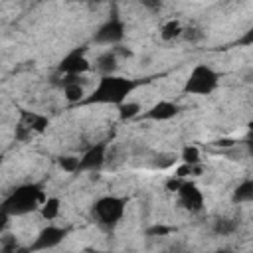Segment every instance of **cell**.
<instances>
[{"label": "cell", "instance_id": "3", "mask_svg": "<svg viewBox=\"0 0 253 253\" xmlns=\"http://www.w3.org/2000/svg\"><path fill=\"white\" fill-rule=\"evenodd\" d=\"M126 198L125 196H117V194H105L99 196L93 204H91V217L93 221L105 229V231H113L125 217L126 211Z\"/></svg>", "mask_w": 253, "mask_h": 253}, {"label": "cell", "instance_id": "9", "mask_svg": "<svg viewBox=\"0 0 253 253\" xmlns=\"http://www.w3.org/2000/svg\"><path fill=\"white\" fill-rule=\"evenodd\" d=\"M107 156H109V142L107 140L93 142L79 156V172H99L107 164Z\"/></svg>", "mask_w": 253, "mask_h": 253}, {"label": "cell", "instance_id": "22", "mask_svg": "<svg viewBox=\"0 0 253 253\" xmlns=\"http://www.w3.org/2000/svg\"><path fill=\"white\" fill-rule=\"evenodd\" d=\"M174 231V227H168V225H152L146 229V235L148 237H166Z\"/></svg>", "mask_w": 253, "mask_h": 253}, {"label": "cell", "instance_id": "21", "mask_svg": "<svg viewBox=\"0 0 253 253\" xmlns=\"http://www.w3.org/2000/svg\"><path fill=\"white\" fill-rule=\"evenodd\" d=\"M182 38H184L186 42H190V43H200V42L204 40V32H202L200 28H196V26H188V28H184Z\"/></svg>", "mask_w": 253, "mask_h": 253}, {"label": "cell", "instance_id": "18", "mask_svg": "<svg viewBox=\"0 0 253 253\" xmlns=\"http://www.w3.org/2000/svg\"><path fill=\"white\" fill-rule=\"evenodd\" d=\"M117 109H119V119H121V121L138 119V115L142 113V107H140V103H136V101H125V103L119 105Z\"/></svg>", "mask_w": 253, "mask_h": 253}, {"label": "cell", "instance_id": "4", "mask_svg": "<svg viewBox=\"0 0 253 253\" xmlns=\"http://www.w3.org/2000/svg\"><path fill=\"white\" fill-rule=\"evenodd\" d=\"M221 83V75L215 67L210 63H196L190 73L184 79V95H194V97H206L217 91Z\"/></svg>", "mask_w": 253, "mask_h": 253}, {"label": "cell", "instance_id": "14", "mask_svg": "<svg viewBox=\"0 0 253 253\" xmlns=\"http://www.w3.org/2000/svg\"><path fill=\"white\" fill-rule=\"evenodd\" d=\"M233 204H253V178L239 182L231 192Z\"/></svg>", "mask_w": 253, "mask_h": 253}, {"label": "cell", "instance_id": "19", "mask_svg": "<svg viewBox=\"0 0 253 253\" xmlns=\"http://www.w3.org/2000/svg\"><path fill=\"white\" fill-rule=\"evenodd\" d=\"M180 160L186 162V164H192V166H198L202 164V152L196 144H186L180 152Z\"/></svg>", "mask_w": 253, "mask_h": 253}, {"label": "cell", "instance_id": "13", "mask_svg": "<svg viewBox=\"0 0 253 253\" xmlns=\"http://www.w3.org/2000/svg\"><path fill=\"white\" fill-rule=\"evenodd\" d=\"M119 53L115 47H109L107 51H103L97 59H95V69L101 73V75H109V73H117V67H119Z\"/></svg>", "mask_w": 253, "mask_h": 253}, {"label": "cell", "instance_id": "5", "mask_svg": "<svg viewBox=\"0 0 253 253\" xmlns=\"http://www.w3.org/2000/svg\"><path fill=\"white\" fill-rule=\"evenodd\" d=\"M125 36H126V24H125V20H123L117 12H113V14L97 28V32L93 34V43L115 47V45H121V43H123Z\"/></svg>", "mask_w": 253, "mask_h": 253}, {"label": "cell", "instance_id": "15", "mask_svg": "<svg viewBox=\"0 0 253 253\" xmlns=\"http://www.w3.org/2000/svg\"><path fill=\"white\" fill-rule=\"evenodd\" d=\"M184 34V26L178 18H170L160 26V40L162 42H174L178 38H182Z\"/></svg>", "mask_w": 253, "mask_h": 253}, {"label": "cell", "instance_id": "6", "mask_svg": "<svg viewBox=\"0 0 253 253\" xmlns=\"http://www.w3.org/2000/svg\"><path fill=\"white\" fill-rule=\"evenodd\" d=\"M57 75L61 77H81L85 75L87 71H91V61L87 57V47L81 45V47H73L69 49L57 63L55 67Z\"/></svg>", "mask_w": 253, "mask_h": 253}, {"label": "cell", "instance_id": "7", "mask_svg": "<svg viewBox=\"0 0 253 253\" xmlns=\"http://www.w3.org/2000/svg\"><path fill=\"white\" fill-rule=\"evenodd\" d=\"M69 229L57 223H47L45 227H42L34 239V243H30V247L26 251L30 253H38V251H47V249H55L57 245L63 243V239L67 237Z\"/></svg>", "mask_w": 253, "mask_h": 253}, {"label": "cell", "instance_id": "27", "mask_svg": "<svg viewBox=\"0 0 253 253\" xmlns=\"http://www.w3.org/2000/svg\"><path fill=\"white\" fill-rule=\"evenodd\" d=\"M67 2H85V0H67Z\"/></svg>", "mask_w": 253, "mask_h": 253}, {"label": "cell", "instance_id": "20", "mask_svg": "<svg viewBox=\"0 0 253 253\" xmlns=\"http://www.w3.org/2000/svg\"><path fill=\"white\" fill-rule=\"evenodd\" d=\"M57 164L67 174H77L79 172V156H75V154H63V156H59L57 158Z\"/></svg>", "mask_w": 253, "mask_h": 253}, {"label": "cell", "instance_id": "11", "mask_svg": "<svg viewBox=\"0 0 253 253\" xmlns=\"http://www.w3.org/2000/svg\"><path fill=\"white\" fill-rule=\"evenodd\" d=\"M18 125H22L24 128H28L34 136L36 134H43L49 126V117L38 111H28V109H20V119Z\"/></svg>", "mask_w": 253, "mask_h": 253}, {"label": "cell", "instance_id": "8", "mask_svg": "<svg viewBox=\"0 0 253 253\" xmlns=\"http://www.w3.org/2000/svg\"><path fill=\"white\" fill-rule=\"evenodd\" d=\"M176 196H178V204L190 211V213H200L204 211L206 208V198H204V192L200 190V186L194 182V180H184L180 184V188L176 190Z\"/></svg>", "mask_w": 253, "mask_h": 253}, {"label": "cell", "instance_id": "12", "mask_svg": "<svg viewBox=\"0 0 253 253\" xmlns=\"http://www.w3.org/2000/svg\"><path fill=\"white\" fill-rule=\"evenodd\" d=\"M61 89H63V97L69 105H81L83 99L87 97L85 87L79 83V77H63Z\"/></svg>", "mask_w": 253, "mask_h": 253}, {"label": "cell", "instance_id": "24", "mask_svg": "<svg viewBox=\"0 0 253 253\" xmlns=\"http://www.w3.org/2000/svg\"><path fill=\"white\" fill-rule=\"evenodd\" d=\"M140 4H142V6H144L148 12L156 14V12H160V10H162L164 0H140Z\"/></svg>", "mask_w": 253, "mask_h": 253}, {"label": "cell", "instance_id": "2", "mask_svg": "<svg viewBox=\"0 0 253 253\" xmlns=\"http://www.w3.org/2000/svg\"><path fill=\"white\" fill-rule=\"evenodd\" d=\"M45 200L43 194V184L40 182H26L16 186L4 200L0 206L2 213H8L10 217H20V215H28L34 213L42 208Z\"/></svg>", "mask_w": 253, "mask_h": 253}, {"label": "cell", "instance_id": "23", "mask_svg": "<svg viewBox=\"0 0 253 253\" xmlns=\"http://www.w3.org/2000/svg\"><path fill=\"white\" fill-rule=\"evenodd\" d=\"M235 45H239V47H253V26H249V28L235 40Z\"/></svg>", "mask_w": 253, "mask_h": 253}, {"label": "cell", "instance_id": "17", "mask_svg": "<svg viewBox=\"0 0 253 253\" xmlns=\"http://www.w3.org/2000/svg\"><path fill=\"white\" fill-rule=\"evenodd\" d=\"M239 227V221L233 219V217H217L213 221V233L215 235H221V237H227V235H233Z\"/></svg>", "mask_w": 253, "mask_h": 253}, {"label": "cell", "instance_id": "25", "mask_svg": "<svg viewBox=\"0 0 253 253\" xmlns=\"http://www.w3.org/2000/svg\"><path fill=\"white\" fill-rule=\"evenodd\" d=\"M245 146L249 156H253V121L247 123V136H245Z\"/></svg>", "mask_w": 253, "mask_h": 253}, {"label": "cell", "instance_id": "26", "mask_svg": "<svg viewBox=\"0 0 253 253\" xmlns=\"http://www.w3.org/2000/svg\"><path fill=\"white\" fill-rule=\"evenodd\" d=\"M235 144V140H231V138H217L215 140V146H221V148H227V146H233Z\"/></svg>", "mask_w": 253, "mask_h": 253}, {"label": "cell", "instance_id": "10", "mask_svg": "<svg viewBox=\"0 0 253 253\" xmlns=\"http://www.w3.org/2000/svg\"><path fill=\"white\" fill-rule=\"evenodd\" d=\"M182 113V107L176 101H168V99H160L154 105H150L146 111H142L138 115V121H150V123H166L176 119Z\"/></svg>", "mask_w": 253, "mask_h": 253}, {"label": "cell", "instance_id": "1", "mask_svg": "<svg viewBox=\"0 0 253 253\" xmlns=\"http://www.w3.org/2000/svg\"><path fill=\"white\" fill-rule=\"evenodd\" d=\"M144 83H148V79H134V77H125V75H119V73L101 75L97 85L83 99L81 107H85V105H111V107H119L125 101H128V97L140 85H144Z\"/></svg>", "mask_w": 253, "mask_h": 253}, {"label": "cell", "instance_id": "16", "mask_svg": "<svg viewBox=\"0 0 253 253\" xmlns=\"http://www.w3.org/2000/svg\"><path fill=\"white\" fill-rule=\"evenodd\" d=\"M61 213V200L57 196H49L43 200L42 208H40V215L45 219V221H55Z\"/></svg>", "mask_w": 253, "mask_h": 253}]
</instances>
